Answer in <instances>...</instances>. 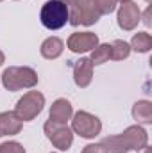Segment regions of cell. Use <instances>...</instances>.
<instances>
[{"mask_svg": "<svg viewBox=\"0 0 152 153\" xmlns=\"http://www.w3.org/2000/svg\"><path fill=\"white\" fill-rule=\"evenodd\" d=\"M102 144L108 150V153H129L131 150L141 152L149 144V134L140 125H132L125 128L123 134L106 137Z\"/></svg>", "mask_w": 152, "mask_h": 153, "instance_id": "1", "label": "cell"}, {"mask_svg": "<svg viewBox=\"0 0 152 153\" xmlns=\"http://www.w3.org/2000/svg\"><path fill=\"white\" fill-rule=\"evenodd\" d=\"M38 73L29 66H11L2 73V84L7 91L31 89L38 84Z\"/></svg>", "mask_w": 152, "mask_h": 153, "instance_id": "2", "label": "cell"}, {"mask_svg": "<svg viewBox=\"0 0 152 153\" xmlns=\"http://www.w3.org/2000/svg\"><path fill=\"white\" fill-rule=\"evenodd\" d=\"M39 20L43 27H47L48 30L63 29L68 22V5L61 0H48L41 7Z\"/></svg>", "mask_w": 152, "mask_h": 153, "instance_id": "3", "label": "cell"}, {"mask_svg": "<svg viewBox=\"0 0 152 153\" xmlns=\"http://www.w3.org/2000/svg\"><path fill=\"white\" fill-rule=\"evenodd\" d=\"M100 20V14L93 7L91 0H70L68 4V22L77 25H93Z\"/></svg>", "mask_w": 152, "mask_h": 153, "instance_id": "4", "label": "cell"}, {"mask_svg": "<svg viewBox=\"0 0 152 153\" xmlns=\"http://www.w3.org/2000/svg\"><path fill=\"white\" fill-rule=\"evenodd\" d=\"M45 107V96L39 91H29L25 93L14 107V114L20 121H32Z\"/></svg>", "mask_w": 152, "mask_h": 153, "instance_id": "5", "label": "cell"}, {"mask_svg": "<svg viewBox=\"0 0 152 153\" xmlns=\"http://www.w3.org/2000/svg\"><path fill=\"white\" fill-rule=\"evenodd\" d=\"M43 130H45V135L47 139L61 152H66L70 150L72 143H74V132L72 128L66 126V123H57V121H52L48 119L45 125H43Z\"/></svg>", "mask_w": 152, "mask_h": 153, "instance_id": "6", "label": "cell"}, {"mask_svg": "<svg viewBox=\"0 0 152 153\" xmlns=\"http://www.w3.org/2000/svg\"><path fill=\"white\" fill-rule=\"evenodd\" d=\"M102 123L97 116L90 114L86 111H79L72 116V132L79 134L84 139H93L100 134Z\"/></svg>", "mask_w": 152, "mask_h": 153, "instance_id": "7", "label": "cell"}, {"mask_svg": "<svg viewBox=\"0 0 152 153\" xmlns=\"http://www.w3.org/2000/svg\"><path fill=\"white\" fill-rule=\"evenodd\" d=\"M118 25L123 30H132L141 20V11L134 2H123L118 9Z\"/></svg>", "mask_w": 152, "mask_h": 153, "instance_id": "8", "label": "cell"}, {"mask_svg": "<svg viewBox=\"0 0 152 153\" xmlns=\"http://www.w3.org/2000/svg\"><path fill=\"white\" fill-rule=\"evenodd\" d=\"M68 48L75 53H84V52H91L97 45H99V36L93 32H74L68 38Z\"/></svg>", "mask_w": 152, "mask_h": 153, "instance_id": "9", "label": "cell"}, {"mask_svg": "<svg viewBox=\"0 0 152 153\" xmlns=\"http://www.w3.org/2000/svg\"><path fill=\"white\" fill-rule=\"evenodd\" d=\"M93 78V62L88 57H81L74 64V80L79 87H88Z\"/></svg>", "mask_w": 152, "mask_h": 153, "instance_id": "10", "label": "cell"}, {"mask_svg": "<svg viewBox=\"0 0 152 153\" xmlns=\"http://www.w3.org/2000/svg\"><path fill=\"white\" fill-rule=\"evenodd\" d=\"M72 116H74V109L66 98H57L52 103V107H50V119L52 121L66 123L68 119H72Z\"/></svg>", "mask_w": 152, "mask_h": 153, "instance_id": "11", "label": "cell"}, {"mask_svg": "<svg viewBox=\"0 0 152 153\" xmlns=\"http://www.w3.org/2000/svg\"><path fill=\"white\" fill-rule=\"evenodd\" d=\"M22 132V121L16 117L13 111L0 112V137L4 135H16Z\"/></svg>", "mask_w": 152, "mask_h": 153, "instance_id": "12", "label": "cell"}, {"mask_svg": "<svg viewBox=\"0 0 152 153\" xmlns=\"http://www.w3.org/2000/svg\"><path fill=\"white\" fill-rule=\"evenodd\" d=\"M63 50H65V43L59 38H54V36L45 39V41L41 43V48H39L41 55H43L45 59H48V61L57 59V57L63 53Z\"/></svg>", "mask_w": 152, "mask_h": 153, "instance_id": "13", "label": "cell"}, {"mask_svg": "<svg viewBox=\"0 0 152 153\" xmlns=\"http://www.w3.org/2000/svg\"><path fill=\"white\" fill-rule=\"evenodd\" d=\"M132 117L138 123L150 125L152 123V103L149 100H140L132 105Z\"/></svg>", "mask_w": 152, "mask_h": 153, "instance_id": "14", "label": "cell"}, {"mask_svg": "<svg viewBox=\"0 0 152 153\" xmlns=\"http://www.w3.org/2000/svg\"><path fill=\"white\" fill-rule=\"evenodd\" d=\"M131 50H136V52H140V53H147L149 50L152 48V38L150 34H147V32H138V34H134L132 39H131Z\"/></svg>", "mask_w": 152, "mask_h": 153, "instance_id": "15", "label": "cell"}, {"mask_svg": "<svg viewBox=\"0 0 152 153\" xmlns=\"http://www.w3.org/2000/svg\"><path fill=\"white\" fill-rule=\"evenodd\" d=\"M111 59V45L106 43V45H97L93 50H91V57L90 61L93 64H104Z\"/></svg>", "mask_w": 152, "mask_h": 153, "instance_id": "16", "label": "cell"}, {"mask_svg": "<svg viewBox=\"0 0 152 153\" xmlns=\"http://www.w3.org/2000/svg\"><path fill=\"white\" fill-rule=\"evenodd\" d=\"M129 53H131L129 43H125L122 39H116L111 43V59L113 61H123L129 57Z\"/></svg>", "mask_w": 152, "mask_h": 153, "instance_id": "17", "label": "cell"}, {"mask_svg": "<svg viewBox=\"0 0 152 153\" xmlns=\"http://www.w3.org/2000/svg\"><path fill=\"white\" fill-rule=\"evenodd\" d=\"M93 2V7L97 9V13L102 16V14H111L116 7V0H91Z\"/></svg>", "mask_w": 152, "mask_h": 153, "instance_id": "18", "label": "cell"}, {"mask_svg": "<svg viewBox=\"0 0 152 153\" xmlns=\"http://www.w3.org/2000/svg\"><path fill=\"white\" fill-rule=\"evenodd\" d=\"M0 153H25V148L16 141H7L0 144Z\"/></svg>", "mask_w": 152, "mask_h": 153, "instance_id": "19", "label": "cell"}, {"mask_svg": "<svg viewBox=\"0 0 152 153\" xmlns=\"http://www.w3.org/2000/svg\"><path fill=\"white\" fill-rule=\"evenodd\" d=\"M81 153H108V150L100 143V144H88V146H84Z\"/></svg>", "mask_w": 152, "mask_h": 153, "instance_id": "20", "label": "cell"}, {"mask_svg": "<svg viewBox=\"0 0 152 153\" xmlns=\"http://www.w3.org/2000/svg\"><path fill=\"white\" fill-rule=\"evenodd\" d=\"M143 23H145L147 27H150V25H152V22H150V7L143 13Z\"/></svg>", "mask_w": 152, "mask_h": 153, "instance_id": "21", "label": "cell"}, {"mask_svg": "<svg viewBox=\"0 0 152 153\" xmlns=\"http://www.w3.org/2000/svg\"><path fill=\"white\" fill-rule=\"evenodd\" d=\"M4 61H5V55H4V52H2V50H0V66H2V64H4Z\"/></svg>", "mask_w": 152, "mask_h": 153, "instance_id": "22", "label": "cell"}, {"mask_svg": "<svg viewBox=\"0 0 152 153\" xmlns=\"http://www.w3.org/2000/svg\"><path fill=\"white\" fill-rule=\"evenodd\" d=\"M141 153H152V152H150V148H149V146H145V148L141 150Z\"/></svg>", "mask_w": 152, "mask_h": 153, "instance_id": "23", "label": "cell"}, {"mask_svg": "<svg viewBox=\"0 0 152 153\" xmlns=\"http://www.w3.org/2000/svg\"><path fill=\"white\" fill-rule=\"evenodd\" d=\"M61 2H65V4H66V5H68V4H70V0H61Z\"/></svg>", "mask_w": 152, "mask_h": 153, "instance_id": "24", "label": "cell"}, {"mask_svg": "<svg viewBox=\"0 0 152 153\" xmlns=\"http://www.w3.org/2000/svg\"><path fill=\"white\" fill-rule=\"evenodd\" d=\"M116 2H122L123 4V2H131V0H116Z\"/></svg>", "mask_w": 152, "mask_h": 153, "instance_id": "25", "label": "cell"}, {"mask_svg": "<svg viewBox=\"0 0 152 153\" xmlns=\"http://www.w3.org/2000/svg\"><path fill=\"white\" fill-rule=\"evenodd\" d=\"M145 2H150V0H145Z\"/></svg>", "mask_w": 152, "mask_h": 153, "instance_id": "26", "label": "cell"}, {"mask_svg": "<svg viewBox=\"0 0 152 153\" xmlns=\"http://www.w3.org/2000/svg\"><path fill=\"white\" fill-rule=\"evenodd\" d=\"M0 2H2V0H0Z\"/></svg>", "mask_w": 152, "mask_h": 153, "instance_id": "27", "label": "cell"}]
</instances>
